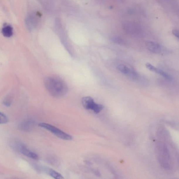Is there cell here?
Here are the masks:
<instances>
[{"label": "cell", "instance_id": "4fadbf2b", "mask_svg": "<svg viewBox=\"0 0 179 179\" xmlns=\"http://www.w3.org/2000/svg\"><path fill=\"white\" fill-rule=\"evenodd\" d=\"M0 116H1V124H4L8 123V117L3 113L1 112L0 113Z\"/></svg>", "mask_w": 179, "mask_h": 179}, {"label": "cell", "instance_id": "8992f818", "mask_svg": "<svg viewBox=\"0 0 179 179\" xmlns=\"http://www.w3.org/2000/svg\"><path fill=\"white\" fill-rule=\"evenodd\" d=\"M146 66L150 71L156 73V74L160 75L163 77L164 78H166V79L169 80V81H171L172 80V77L168 74L164 72V71L161 70V69L156 68V67H155L150 63H147L146 64Z\"/></svg>", "mask_w": 179, "mask_h": 179}, {"label": "cell", "instance_id": "6da1fadb", "mask_svg": "<svg viewBox=\"0 0 179 179\" xmlns=\"http://www.w3.org/2000/svg\"><path fill=\"white\" fill-rule=\"evenodd\" d=\"M169 140L158 141L155 145V153L159 163L166 170L170 171L173 168L172 156L168 146Z\"/></svg>", "mask_w": 179, "mask_h": 179}, {"label": "cell", "instance_id": "277c9868", "mask_svg": "<svg viewBox=\"0 0 179 179\" xmlns=\"http://www.w3.org/2000/svg\"><path fill=\"white\" fill-rule=\"evenodd\" d=\"M16 145L18 151L25 156L35 160H37L39 158V157L36 153L31 151L23 144L19 143L17 145L16 144Z\"/></svg>", "mask_w": 179, "mask_h": 179}, {"label": "cell", "instance_id": "e0dca14e", "mask_svg": "<svg viewBox=\"0 0 179 179\" xmlns=\"http://www.w3.org/2000/svg\"><path fill=\"white\" fill-rule=\"evenodd\" d=\"M173 33L176 36L177 38L179 40V31L176 30H173Z\"/></svg>", "mask_w": 179, "mask_h": 179}, {"label": "cell", "instance_id": "8fae6325", "mask_svg": "<svg viewBox=\"0 0 179 179\" xmlns=\"http://www.w3.org/2000/svg\"><path fill=\"white\" fill-rule=\"evenodd\" d=\"M127 76L129 77L131 79L136 80L138 77V75L136 71L132 68L130 67V70Z\"/></svg>", "mask_w": 179, "mask_h": 179}, {"label": "cell", "instance_id": "7a4b0ae2", "mask_svg": "<svg viewBox=\"0 0 179 179\" xmlns=\"http://www.w3.org/2000/svg\"><path fill=\"white\" fill-rule=\"evenodd\" d=\"M44 85L45 89L51 96L61 97L67 94V85L61 78L55 76H49L45 78Z\"/></svg>", "mask_w": 179, "mask_h": 179}, {"label": "cell", "instance_id": "52a82bcc", "mask_svg": "<svg viewBox=\"0 0 179 179\" xmlns=\"http://www.w3.org/2000/svg\"><path fill=\"white\" fill-rule=\"evenodd\" d=\"M82 104L85 108L87 109L92 110L93 107L96 103H95L94 99L91 97H85L82 98Z\"/></svg>", "mask_w": 179, "mask_h": 179}, {"label": "cell", "instance_id": "ba28073f", "mask_svg": "<svg viewBox=\"0 0 179 179\" xmlns=\"http://www.w3.org/2000/svg\"><path fill=\"white\" fill-rule=\"evenodd\" d=\"M43 170L49 176L55 179H62L64 178L63 175L57 171L54 170V169L49 168H45L43 169Z\"/></svg>", "mask_w": 179, "mask_h": 179}, {"label": "cell", "instance_id": "5b68a950", "mask_svg": "<svg viewBox=\"0 0 179 179\" xmlns=\"http://www.w3.org/2000/svg\"><path fill=\"white\" fill-rule=\"evenodd\" d=\"M146 46L150 52L155 54H160L162 52V47L159 44L152 41H148Z\"/></svg>", "mask_w": 179, "mask_h": 179}, {"label": "cell", "instance_id": "9c48e42d", "mask_svg": "<svg viewBox=\"0 0 179 179\" xmlns=\"http://www.w3.org/2000/svg\"><path fill=\"white\" fill-rule=\"evenodd\" d=\"M2 33L5 37L8 38L11 37L13 34L12 27L10 25L5 26L2 30Z\"/></svg>", "mask_w": 179, "mask_h": 179}, {"label": "cell", "instance_id": "7c38bea8", "mask_svg": "<svg viewBox=\"0 0 179 179\" xmlns=\"http://www.w3.org/2000/svg\"><path fill=\"white\" fill-rule=\"evenodd\" d=\"M104 108V106L100 104L96 103L94 106L92 110L94 111L95 114H98Z\"/></svg>", "mask_w": 179, "mask_h": 179}, {"label": "cell", "instance_id": "5bb4252c", "mask_svg": "<svg viewBox=\"0 0 179 179\" xmlns=\"http://www.w3.org/2000/svg\"><path fill=\"white\" fill-rule=\"evenodd\" d=\"M111 40L114 43L119 44H122L125 43L123 39L118 36H114L111 38Z\"/></svg>", "mask_w": 179, "mask_h": 179}, {"label": "cell", "instance_id": "2e32d148", "mask_svg": "<svg viewBox=\"0 0 179 179\" xmlns=\"http://www.w3.org/2000/svg\"><path fill=\"white\" fill-rule=\"evenodd\" d=\"M4 104L5 106L9 107L11 105V102L10 100L6 99L4 100Z\"/></svg>", "mask_w": 179, "mask_h": 179}, {"label": "cell", "instance_id": "9a60e30c", "mask_svg": "<svg viewBox=\"0 0 179 179\" xmlns=\"http://www.w3.org/2000/svg\"><path fill=\"white\" fill-rule=\"evenodd\" d=\"M30 123L28 122H24L21 124L20 127L21 129H24L25 131L28 130V129H30L31 126Z\"/></svg>", "mask_w": 179, "mask_h": 179}, {"label": "cell", "instance_id": "30bf717a", "mask_svg": "<svg viewBox=\"0 0 179 179\" xmlns=\"http://www.w3.org/2000/svg\"><path fill=\"white\" fill-rule=\"evenodd\" d=\"M117 69L120 72L127 75L128 74L129 70H130V67H128L126 65L124 64L119 65L117 67Z\"/></svg>", "mask_w": 179, "mask_h": 179}, {"label": "cell", "instance_id": "3957f363", "mask_svg": "<svg viewBox=\"0 0 179 179\" xmlns=\"http://www.w3.org/2000/svg\"><path fill=\"white\" fill-rule=\"evenodd\" d=\"M39 126L46 129L50 132L54 134L58 138L65 140H72V136L67 133L64 132L58 128L50 124L46 123H40L38 124Z\"/></svg>", "mask_w": 179, "mask_h": 179}]
</instances>
